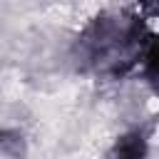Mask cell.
<instances>
[{
  "label": "cell",
  "instance_id": "obj_1",
  "mask_svg": "<svg viewBox=\"0 0 159 159\" xmlns=\"http://www.w3.org/2000/svg\"><path fill=\"white\" fill-rule=\"evenodd\" d=\"M144 154H147V147H144L142 134L132 132V134H127V137L119 139L114 159H144Z\"/></svg>",
  "mask_w": 159,
  "mask_h": 159
},
{
  "label": "cell",
  "instance_id": "obj_2",
  "mask_svg": "<svg viewBox=\"0 0 159 159\" xmlns=\"http://www.w3.org/2000/svg\"><path fill=\"white\" fill-rule=\"evenodd\" d=\"M147 72L159 77V37H154L147 50Z\"/></svg>",
  "mask_w": 159,
  "mask_h": 159
}]
</instances>
